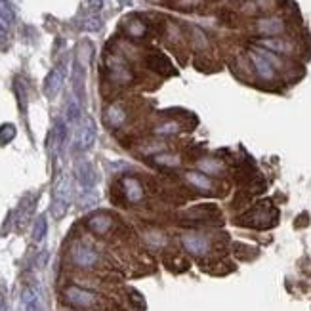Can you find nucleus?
<instances>
[{
    "instance_id": "1",
    "label": "nucleus",
    "mask_w": 311,
    "mask_h": 311,
    "mask_svg": "<svg viewBox=\"0 0 311 311\" xmlns=\"http://www.w3.org/2000/svg\"><path fill=\"white\" fill-rule=\"evenodd\" d=\"M71 205V180L69 176H59L53 185V201L52 214L55 220H61L67 214V208Z\"/></svg>"
},
{
    "instance_id": "2",
    "label": "nucleus",
    "mask_w": 311,
    "mask_h": 311,
    "mask_svg": "<svg viewBox=\"0 0 311 311\" xmlns=\"http://www.w3.org/2000/svg\"><path fill=\"white\" fill-rule=\"evenodd\" d=\"M63 298L65 302L73 306V308H78V310H94L100 306L102 298L92 290H86V288H80V286H67L63 290Z\"/></svg>"
},
{
    "instance_id": "3",
    "label": "nucleus",
    "mask_w": 311,
    "mask_h": 311,
    "mask_svg": "<svg viewBox=\"0 0 311 311\" xmlns=\"http://www.w3.org/2000/svg\"><path fill=\"white\" fill-rule=\"evenodd\" d=\"M71 261L77 265V267H82V269H92V267H96L98 265V261H100V254L90 246L86 242H75L73 246H71Z\"/></svg>"
},
{
    "instance_id": "4",
    "label": "nucleus",
    "mask_w": 311,
    "mask_h": 311,
    "mask_svg": "<svg viewBox=\"0 0 311 311\" xmlns=\"http://www.w3.org/2000/svg\"><path fill=\"white\" fill-rule=\"evenodd\" d=\"M181 244H183V248L189 254L197 256V258L207 256L210 252V241L201 233H185V235H181Z\"/></svg>"
},
{
    "instance_id": "5",
    "label": "nucleus",
    "mask_w": 311,
    "mask_h": 311,
    "mask_svg": "<svg viewBox=\"0 0 311 311\" xmlns=\"http://www.w3.org/2000/svg\"><path fill=\"white\" fill-rule=\"evenodd\" d=\"M77 141H78V149L86 151L94 145L96 141V122L90 117H84L80 126H78V134H77Z\"/></svg>"
},
{
    "instance_id": "6",
    "label": "nucleus",
    "mask_w": 311,
    "mask_h": 311,
    "mask_svg": "<svg viewBox=\"0 0 311 311\" xmlns=\"http://www.w3.org/2000/svg\"><path fill=\"white\" fill-rule=\"evenodd\" d=\"M107 71H109L113 82H117V84H126V82L132 80V73H130V69L126 67V63L122 61L121 57H117V55L109 57V61H107Z\"/></svg>"
},
{
    "instance_id": "7",
    "label": "nucleus",
    "mask_w": 311,
    "mask_h": 311,
    "mask_svg": "<svg viewBox=\"0 0 311 311\" xmlns=\"http://www.w3.org/2000/svg\"><path fill=\"white\" fill-rule=\"evenodd\" d=\"M121 189L122 195L126 197V201L132 203V205L143 201V197H145V189H143V185H141V181L138 178H122Z\"/></svg>"
},
{
    "instance_id": "8",
    "label": "nucleus",
    "mask_w": 311,
    "mask_h": 311,
    "mask_svg": "<svg viewBox=\"0 0 311 311\" xmlns=\"http://www.w3.org/2000/svg\"><path fill=\"white\" fill-rule=\"evenodd\" d=\"M63 80H65V65H57L50 71V75L46 77V82H44V92L48 98H55L59 94V90L63 86Z\"/></svg>"
},
{
    "instance_id": "9",
    "label": "nucleus",
    "mask_w": 311,
    "mask_h": 311,
    "mask_svg": "<svg viewBox=\"0 0 311 311\" xmlns=\"http://www.w3.org/2000/svg\"><path fill=\"white\" fill-rule=\"evenodd\" d=\"M248 57H250V61H252V65H254V69H256L259 78H263V80H273V78H275L273 65H271L258 50H252V52L248 53Z\"/></svg>"
},
{
    "instance_id": "10",
    "label": "nucleus",
    "mask_w": 311,
    "mask_h": 311,
    "mask_svg": "<svg viewBox=\"0 0 311 311\" xmlns=\"http://www.w3.org/2000/svg\"><path fill=\"white\" fill-rule=\"evenodd\" d=\"M88 229L96 235H105L111 227H113V218L105 212H98V214H92L90 218L86 220Z\"/></svg>"
},
{
    "instance_id": "11",
    "label": "nucleus",
    "mask_w": 311,
    "mask_h": 311,
    "mask_svg": "<svg viewBox=\"0 0 311 311\" xmlns=\"http://www.w3.org/2000/svg\"><path fill=\"white\" fill-rule=\"evenodd\" d=\"M256 31L259 35L277 36L285 33V21L279 18H263L256 21Z\"/></svg>"
},
{
    "instance_id": "12",
    "label": "nucleus",
    "mask_w": 311,
    "mask_h": 311,
    "mask_svg": "<svg viewBox=\"0 0 311 311\" xmlns=\"http://www.w3.org/2000/svg\"><path fill=\"white\" fill-rule=\"evenodd\" d=\"M128 121V111L122 104H113L105 109V122L111 128H121Z\"/></svg>"
},
{
    "instance_id": "13",
    "label": "nucleus",
    "mask_w": 311,
    "mask_h": 311,
    "mask_svg": "<svg viewBox=\"0 0 311 311\" xmlns=\"http://www.w3.org/2000/svg\"><path fill=\"white\" fill-rule=\"evenodd\" d=\"M259 48L263 50H269V52L275 53H292L294 52V44L290 40H285V38H275V36H269V38H261L258 40Z\"/></svg>"
},
{
    "instance_id": "14",
    "label": "nucleus",
    "mask_w": 311,
    "mask_h": 311,
    "mask_svg": "<svg viewBox=\"0 0 311 311\" xmlns=\"http://www.w3.org/2000/svg\"><path fill=\"white\" fill-rule=\"evenodd\" d=\"M265 207V205H263ZM258 207L256 210L248 212L244 218H241L239 222L242 225H256V227H265V225H271V216H269V208Z\"/></svg>"
},
{
    "instance_id": "15",
    "label": "nucleus",
    "mask_w": 311,
    "mask_h": 311,
    "mask_svg": "<svg viewBox=\"0 0 311 311\" xmlns=\"http://www.w3.org/2000/svg\"><path fill=\"white\" fill-rule=\"evenodd\" d=\"M77 178L82 189H92L96 183V170L88 160H80L77 164Z\"/></svg>"
},
{
    "instance_id": "16",
    "label": "nucleus",
    "mask_w": 311,
    "mask_h": 311,
    "mask_svg": "<svg viewBox=\"0 0 311 311\" xmlns=\"http://www.w3.org/2000/svg\"><path fill=\"white\" fill-rule=\"evenodd\" d=\"M65 139H67V124L61 121V119H57V121H55V126H53V130H52L53 155H59V151H61L63 145H65Z\"/></svg>"
},
{
    "instance_id": "17",
    "label": "nucleus",
    "mask_w": 311,
    "mask_h": 311,
    "mask_svg": "<svg viewBox=\"0 0 311 311\" xmlns=\"http://www.w3.org/2000/svg\"><path fill=\"white\" fill-rule=\"evenodd\" d=\"M185 180L189 181L195 189H199V191L216 189V185H214V181L210 180V176H207V174H203V172H187L185 174Z\"/></svg>"
},
{
    "instance_id": "18",
    "label": "nucleus",
    "mask_w": 311,
    "mask_h": 311,
    "mask_svg": "<svg viewBox=\"0 0 311 311\" xmlns=\"http://www.w3.org/2000/svg\"><path fill=\"white\" fill-rule=\"evenodd\" d=\"M145 65L151 71L156 73H162V71H170V61L166 57H162L160 53H153V55H147L145 57Z\"/></svg>"
},
{
    "instance_id": "19",
    "label": "nucleus",
    "mask_w": 311,
    "mask_h": 311,
    "mask_svg": "<svg viewBox=\"0 0 311 311\" xmlns=\"http://www.w3.org/2000/svg\"><path fill=\"white\" fill-rule=\"evenodd\" d=\"M21 302H23V310L25 311H38L40 310V300L38 294L33 288H25L21 294Z\"/></svg>"
},
{
    "instance_id": "20",
    "label": "nucleus",
    "mask_w": 311,
    "mask_h": 311,
    "mask_svg": "<svg viewBox=\"0 0 311 311\" xmlns=\"http://www.w3.org/2000/svg\"><path fill=\"white\" fill-rule=\"evenodd\" d=\"M199 168H201V172L207 174V176H216V174L224 172V164L220 160H212V158H203L199 162Z\"/></svg>"
},
{
    "instance_id": "21",
    "label": "nucleus",
    "mask_w": 311,
    "mask_h": 311,
    "mask_svg": "<svg viewBox=\"0 0 311 311\" xmlns=\"http://www.w3.org/2000/svg\"><path fill=\"white\" fill-rule=\"evenodd\" d=\"M153 162L158 164V166H168V168H174V166H180V164H181V158H180L178 155L160 153V155L153 156Z\"/></svg>"
},
{
    "instance_id": "22",
    "label": "nucleus",
    "mask_w": 311,
    "mask_h": 311,
    "mask_svg": "<svg viewBox=\"0 0 311 311\" xmlns=\"http://www.w3.org/2000/svg\"><path fill=\"white\" fill-rule=\"evenodd\" d=\"M145 25L139 21V19H128V23H126V31H128V35L134 36V38H139V36L145 35Z\"/></svg>"
},
{
    "instance_id": "23",
    "label": "nucleus",
    "mask_w": 311,
    "mask_h": 311,
    "mask_svg": "<svg viewBox=\"0 0 311 311\" xmlns=\"http://www.w3.org/2000/svg\"><path fill=\"white\" fill-rule=\"evenodd\" d=\"M178 132H180V124L176 121L162 122L160 126L155 128V134H158V136H172V134H178Z\"/></svg>"
},
{
    "instance_id": "24",
    "label": "nucleus",
    "mask_w": 311,
    "mask_h": 311,
    "mask_svg": "<svg viewBox=\"0 0 311 311\" xmlns=\"http://www.w3.org/2000/svg\"><path fill=\"white\" fill-rule=\"evenodd\" d=\"M80 105L77 100H71L69 104H67V122L69 124H77V122L80 121Z\"/></svg>"
},
{
    "instance_id": "25",
    "label": "nucleus",
    "mask_w": 311,
    "mask_h": 311,
    "mask_svg": "<svg viewBox=\"0 0 311 311\" xmlns=\"http://www.w3.org/2000/svg\"><path fill=\"white\" fill-rule=\"evenodd\" d=\"M46 231H48V224H46V216H40L35 224V231H33V239L35 242H40L46 237Z\"/></svg>"
},
{
    "instance_id": "26",
    "label": "nucleus",
    "mask_w": 311,
    "mask_h": 311,
    "mask_svg": "<svg viewBox=\"0 0 311 311\" xmlns=\"http://www.w3.org/2000/svg\"><path fill=\"white\" fill-rule=\"evenodd\" d=\"M16 138V126L14 124H2L0 126V143H8Z\"/></svg>"
},
{
    "instance_id": "27",
    "label": "nucleus",
    "mask_w": 311,
    "mask_h": 311,
    "mask_svg": "<svg viewBox=\"0 0 311 311\" xmlns=\"http://www.w3.org/2000/svg\"><path fill=\"white\" fill-rule=\"evenodd\" d=\"M0 18L4 19L8 25H12V21H14V10L6 0H0Z\"/></svg>"
},
{
    "instance_id": "28",
    "label": "nucleus",
    "mask_w": 311,
    "mask_h": 311,
    "mask_svg": "<svg viewBox=\"0 0 311 311\" xmlns=\"http://www.w3.org/2000/svg\"><path fill=\"white\" fill-rule=\"evenodd\" d=\"M147 242H149L151 246H164V244H166V239H164V235H162L160 231H149V233H147Z\"/></svg>"
},
{
    "instance_id": "29",
    "label": "nucleus",
    "mask_w": 311,
    "mask_h": 311,
    "mask_svg": "<svg viewBox=\"0 0 311 311\" xmlns=\"http://www.w3.org/2000/svg\"><path fill=\"white\" fill-rule=\"evenodd\" d=\"M86 31H98L100 27H102V21H100V18H88L86 21H84V25H82Z\"/></svg>"
},
{
    "instance_id": "30",
    "label": "nucleus",
    "mask_w": 311,
    "mask_h": 311,
    "mask_svg": "<svg viewBox=\"0 0 311 311\" xmlns=\"http://www.w3.org/2000/svg\"><path fill=\"white\" fill-rule=\"evenodd\" d=\"M102 4H104V0H90V8L92 10H100Z\"/></svg>"
},
{
    "instance_id": "31",
    "label": "nucleus",
    "mask_w": 311,
    "mask_h": 311,
    "mask_svg": "<svg viewBox=\"0 0 311 311\" xmlns=\"http://www.w3.org/2000/svg\"><path fill=\"white\" fill-rule=\"evenodd\" d=\"M4 42H6V29L0 25V46H2Z\"/></svg>"
}]
</instances>
